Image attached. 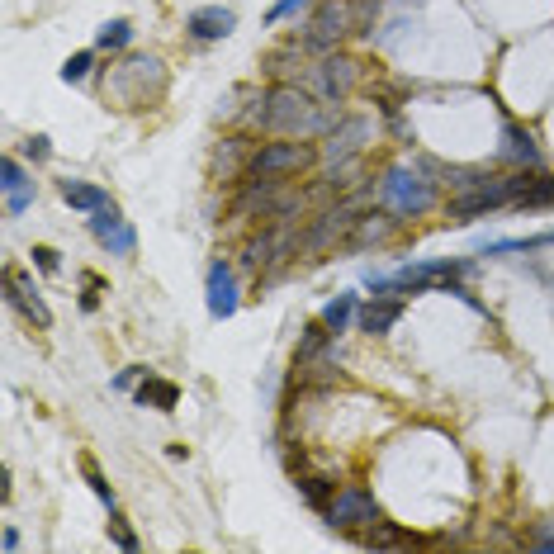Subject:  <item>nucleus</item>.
<instances>
[{"instance_id": "obj_4", "label": "nucleus", "mask_w": 554, "mask_h": 554, "mask_svg": "<svg viewBox=\"0 0 554 554\" xmlns=\"http://www.w3.org/2000/svg\"><path fill=\"white\" fill-rule=\"evenodd\" d=\"M379 199H384V209H389V214L417 218V214H427L431 204H436V190H431V180H422L417 171L394 166V171L384 176V185H379Z\"/></svg>"}, {"instance_id": "obj_8", "label": "nucleus", "mask_w": 554, "mask_h": 554, "mask_svg": "<svg viewBox=\"0 0 554 554\" xmlns=\"http://www.w3.org/2000/svg\"><path fill=\"white\" fill-rule=\"evenodd\" d=\"M465 261H427V266H408L398 270L394 280H389V289H431V285H446V294H460V299H469V289H460L455 280L465 275Z\"/></svg>"}, {"instance_id": "obj_11", "label": "nucleus", "mask_w": 554, "mask_h": 554, "mask_svg": "<svg viewBox=\"0 0 554 554\" xmlns=\"http://www.w3.org/2000/svg\"><path fill=\"white\" fill-rule=\"evenodd\" d=\"M185 29H190V38H199V43H218V38H228L237 29V15L228 5H199V10H190Z\"/></svg>"}, {"instance_id": "obj_29", "label": "nucleus", "mask_w": 554, "mask_h": 554, "mask_svg": "<svg viewBox=\"0 0 554 554\" xmlns=\"http://www.w3.org/2000/svg\"><path fill=\"white\" fill-rule=\"evenodd\" d=\"M109 536H114V545H119V550H138V536L124 526V517H109Z\"/></svg>"}, {"instance_id": "obj_6", "label": "nucleus", "mask_w": 554, "mask_h": 554, "mask_svg": "<svg viewBox=\"0 0 554 554\" xmlns=\"http://www.w3.org/2000/svg\"><path fill=\"white\" fill-rule=\"evenodd\" d=\"M526 185H531L526 171H517V176H507V180H493V185H474L469 195H460L450 204V218H455V223H469V218H479V214H493V209L526 195Z\"/></svg>"}, {"instance_id": "obj_13", "label": "nucleus", "mask_w": 554, "mask_h": 554, "mask_svg": "<svg viewBox=\"0 0 554 554\" xmlns=\"http://www.w3.org/2000/svg\"><path fill=\"white\" fill-rule=\"evenodd\" d=\"M5 280H10V304H15L24 318L34 322V327H53V313H48V304H43L38 285L29 280V275H24V270H10Z\"/></svg>"}, {"instance_id": "obj_2", "label": "nucleus", "mask_w": 554, "mask_h": 554, "mask_svg": "<svg viewBox=\"0 0 554 554\" xmlns=\"http://www.w3.org/2000/svg\"><path fill=\"white\" fill-rule=\"evenodd\" d=\"M109 95L119 100L124 109H143V105H157L161 90H166V72H161L157 57H128L109 72Z\"/></svg>"}, {"instance_id": "obj_31", "label": "nucleus", "mask_w": 554, "mask_h": 554, "mask_svg": "<svg viewBox=\"0 0 554 554\" xmlns=\"http://www.w3.org/2000/svg\"><path fill=\"white\" fill-rule=\"evenodd\" d=\"M34 261H38V270H57V251L53 247H34Z\"/></svg>"}, {"instance_id": "obj_26", "label": "nucleus", "mask_w": 554, "mask_h": 554, "mask_svg": "<svg viewBox=\"0 0 554 554\" xmlns=\"http://www.w3.org/2000/svg\"><path fill=\"white\" fill-rule=\"evenodd\" d=\"M521 204H526V209H545V204H554V176L550 180H531L526 195H521Z\"/></svg>"}, {"instance_id": "obj_25", "label": "nucleus", "mask_w": 554, "mask_h": 554, "mask_svg": "<svg viewBox=\"0 0 554 554\" xmlns=\"http://www.w3.org/2000/svg\"><path fill=\"white\" fill-rule=\"evenodd\" d=\"M90 67H95V53H72L67 67H62V81H67V86H81L90 76Z\"/></svg>"}, {"instance_id": "obj_9", "label": "nucleus", "mask_w": 554, "mask_h": 554, "mask_svg": "<svg viewBox=\"0 0 554 554\" xmlns=\"http://www.w3.org/2000/svg\"><path fill=\"white\" fill-rule=\"evenodd\" d=\"M313 81H318L322 105H341L351 95V86H356V62L351 57H322L313 67Z\"/></svg>"}, {"instance_id": "obj_14", "label": "nucleus", "mask_w": 554, "mask_h": 554, "mask_svg": "<svg viewBox=\"0 0 554 554\" xmlns=\"http://www.w3.org/2000/svg\"><path fill=\"white\" fill-rule=\"evenodd\" d=\"M237 313V275L228 261H214L209 266V318H233Z\"/></svg>"}, {"instance_id": "obj_28", "label": "nucleus", "mask_w": 554, "mask_h": 554, "mask_svg": "<svg viewBox=\"0 0 554 554\" xmlns=\"http://www.w3.org/2000/svg\"><path fill=\"white\" fill-rule=\"evenodd\" d=\"M299 10H308V0H275L266 10V24H280V19H294Z\"/></svg>"}, {"instance_id": "obj_3", "label": "nucleus", "mask_w": 554, "mask_h": 554, "mask_svg": "<svg viewBox=\"0 0 554 554\" xmlns=\"http://www.w3.org/2000/svg\"><path fill=\"white\" fill-rule=\"evenodd\" d=\"M313 147L304 143V138H285V143H261L256 152H251L247 161V176L256 180H285V176H299L304 166H313Z\"/></svg>"}, {"instance_id": "obj_19", "label": "nucleus", "mask_w": 554, "mask_h": 554, "mask_svg": "<svg viewBox=\"0 0 554 554\" xmlns=\"http://www.w3.org/2000/svg\"><path fill=\"white\" fill-rule=\"evenodd\" d=\"M351 318H356V294H337L332 304L322 308V322H327V332L337 337V332H346L351 327Z\"/></svg>"}, {"instance_id": "obj_30", "label": "nucleus", "mask_w": 554, "mask_h": 554, "mask_svg": "<svg viewBox=\"0 0 554 554\" xmlns=\"http://www.w3.org/2000/svg\"><path fill=\"white\" fill-rule=\"evenodd\" d=\"M86 479H90V488H95V493H100V502H109V507H114V488H109V483L100 479V469L90 465V460H86Z\"/></svg>"}, {"instance_id": "obj_5", "label": "nucleus", "mask_w": 554, "mask_h": 554, "mask_svg": "<svg viewBox=\"0 0 554 554\" xmlns=\"http://www.w3.org/2000/svg\"><path fill=\"white\" fill-rule=\"evenodd\" d=\"M351 29H360L356 5H351V0H322L318 10H313V19H308V29H304V48H313V53H332Z\"/></svg>"}, {"instance_id": "obj_20", "label": "nucleus", "mask_w": 554, "mask_h": 554, "mask_svg": "<svg viewBox=\"0 0 554 554\" xmlns=\"http://www.w3.org/2000/svg\"><path fill=\"white\" fill-rule=\"evenodd\" d=\"M327 341H332V332H327V322H313V327H304V341H299V370H304V365H313V360L322 356V346H327Z\"/></svg>"}, {"instance_id": "obj_18", "label": "nucleus", "mask_w": 554, "mask_h": 554, "mask_svg": "<svg viewBox=\"0 0 554 554\" xmlns=\"http://www.w3.org/2000/svg\"><path fill=\"white\" fill-rule=\"evenodd\" d=\"M138 403H143V408H157V412H171L180 403V389L171 384V379L143 375V384H138Z\"/></svg>"}, {"instance_id": "obj_16", "label": "nucleus", "mask_w": 554, "mask_h": 554, "mask_svg": "<svg viewBox=\"0 0 554 554\" xmlns=\"http://www.w3.org/2000/svg\"><path fill=\"white\" fill-rule=\"evenodd\" d=\"M403 318V299H389V294H375L370 304L360 308V332L365 337H384L394 322Z\"/></svg>"}, {"instance_id": "obj_23", "label": "nucleus", "mask_w": 554, "mask_h": 554, "mask_svg": "<svg viewBox=\"0 0 554 554\" xmlns=\"http://www.w3.org/2000/svg\"><path fill=\"white\" fill-rule=\"evenodd\" d=\"M247 138H228V143H223V152H218V176H237V166H242V161H251V152H247Z\"/></svg>"}, {"instance_id": "obj_27", "label": "nucleus", "mask_w": 554, "mask_h": 554, "mask_svg": "<svg viewBox=\"0 0 554 554\" xmlns=\"http://www.w3.org/2000/svg\"><path fill=\"white\" fill-rule=\"evenodd\" d=\"M299 488H304V498L313 502V507H332V502H327L332 498V483L327 479H299Z\"/></svg>"}, {"instance_id": "obj_33", "label": "nucleus", "mask_w": 554, "mask_h": 554, "mask_svg": "<svg viewBox=\"0 0 554 554\" xmlns=\"http://www.w3.org/2000/svg\"><path fill=\"white\" fill-rule=\"evenodd\" d=\"M540 242H554V233H550V237H540ZM540 242H536V247H540Z\"/></svg>"}, {"instance_id": "obj_32", "label": "nucleus", "mask_w": 554, "mask_h": 554, "mask_svg": "<svg viewBox=\"0 0 554 554\" xmlns=\"http://www.w3.org/2000/svg\"><path fill=\"white\" fill-rule=\"evenodd\" d=\"M48 152H53V147H48V138H29V157H34V161H43Z\"/></svg>"}, {"instance_id": "obj_10", "label": "nucleus", "mask_w": 554, "mask_h": 554, "mask_svg": "<svg viewBox=\"0 0 554 554\" xmlns=\"http://www.w3.org/2000/svg\"><path fill=\"white\" fill-rule=\"evenodd\" d=\"M90 233L100 237L114 256H133V247H138L133 223H128V218H119V209H114V204H105V209H95V214H90Z\"/></svg>"}, {"instance_id": "obj_17", "label": "nucleus", "mask_w": 554, "mask_h": 554, "mask_svg": "<svg viewBox=\"0 0 554 554\" xmlns=\"http://www.w3.org/2000/svg\"><path fill=\"white\" fill-rule=\"evenodd\" d=\"M62 199H67L72 209H81V214H95V209L114 204V199H109L100 185H90V180H62Z\"/></svg>"}, {"instance_id": "obj_21", "label": "nucleus", "mask_w": 554, "mask_h": 554, "mask_svg": "<svg viewBox=\"0 0 554 554\" xmlns=\"http://www.w3.org/2000/svg\"><path fill=\"white\" fill-rule=\"evenodd\" d=\"M502 157L517 161V166H536L540 152H536V143H531L521 128H507V147H502Z\"/></svg>"}, {"instance_id": "obj_24", "label": "nucleus", "mask_w": 554, "mask_h": 554, "mask_svg": "<svg viewBox=\"0 0 554 554\" xmlns=\"http://www.w3.org/2000/svg\"><path fill=\"white\" fill-rule=\"evenodd\" d=\"M365 545H375V550H394V545H412L408 536H398L394 526H384V521H375V526H370V531H365Z\"/></svg>"}, {"instance_id": "obj_12", "label": "nucleus", "mask_w": 554, "mask_h": 554, "mask_svg": "<svg viewBox=\"0 0 554 554\" xmlns=\"http://www.w3.org/2000/svg\"><path fill=\"white\" fill-rule=\"evenodd\" d=\"M375 133L370 119H337L332 133H327V161H351L365 147V138Z\"/></svg>"}, {"instance_id": "obj_22", "label": "nucleus", "mask_w": 554, "mask_h": 554, "mask_svg": "<svg viewBox=\"0 0 554 554\" xmlns=\"http://www.w3.org/2000/svg\"><path fill=\"white\" fill-rule=\"evenodd\" d=\"M133 43V24L128 19H109V24H100V34H95V48H128Z\"/></svg>"}, {"instance_id": "obj_15", "label": "nucleus", "mask_w": 554, "mask_h": 554, "mask_svg": "<svg viewBox=\"0 0 554 554\" xmlns=\"http://www.w3.org/2000/svg\"><path fill=\"white\" fill-rule=\"evenodd\" d=\"M0 185H5V209H10V218H19L34 204V180L24 176V166H19L15 157L0 161Z\"/></svg>"}, {"instance_id": "obj_7", "label": "nucleus", "mask_w": 554, "mask_h": 554, "mask_svg": "<svg viewBox=\"0 0 554 554\" xmlns=\"http://www.w3.org/2000/svg\"><path fill=\"white\" fill-rule=\"evenodd\" d=\"M375 521H379V507L365 488H341L337 498H332V507H327V526H332V531H346V536L370 531Z\"/></svg>"}, {"instance_id": "obj_1", "label": "nucleus", "mask_w": 554, "mask_h": 554, "mask_svg": "<svg viewBox=\"0 0 554 554\" xmlns=\"http://www.w3.org/2000/svg\"><path fill=\"white\" fill-rule=\"evenodd\" d=\"M341 114L337 105L322 109L308 90L299 86H275L261 100V124L275 128V133H289V138H313V133H322V128H332Z\"/></svg>"}]
</instances>
